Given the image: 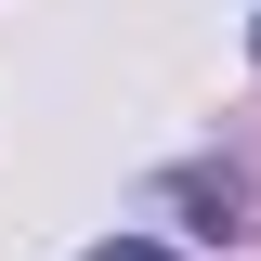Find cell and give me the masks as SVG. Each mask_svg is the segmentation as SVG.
<instances>
[{
	"mask_svg": "<svg viewBox=\"0 0 261 261\" xmlns=\"http://www.w3.org/2000/svg\"><path fill=\"white\" fill-rule=\"evenodd\" d=\"M92 261H170V248H144V235H105V248H92Z\"/></svg>",
	"mask_w": 261,
	"mask_h": 261,
	"instance_id": "obj_1",
	"label": "cell"
},
{
	"mask_svg": "<svg viewBox=\"0 0 261 261\" xmlns=\"http://www.w3.org/2000/svg\"><path fill=\"white\" fill-rule=\"evenodd\" d=\"M248 53H261V13H248Z\"/></svg>",
	"mask_w": 261,
	"mask_h": 261,
	"instance_id": "obj_2",
	"label": "cell"
}]
</instances>
